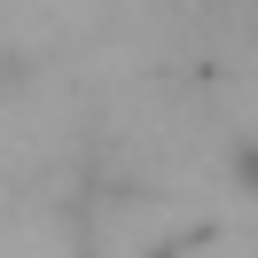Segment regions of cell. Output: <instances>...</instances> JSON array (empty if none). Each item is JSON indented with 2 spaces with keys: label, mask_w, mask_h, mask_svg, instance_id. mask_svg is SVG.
Masks as SVG:
<instances>
[{
  "label": "cell",
  "mask_w": 258,
  "mask_h": 258,
  "mask_svg": "<svg viewBox=\"0 0 258 258\" xmlns=\"http://www.w3.org/2000/svg\"><path fill=\"white\" fill-rule=\"evenodd\" d=\"M227 180L258 196V141H235V149H227Z\"/></svg>",
  "instance_id": "obj_1"
}]
</instances>
